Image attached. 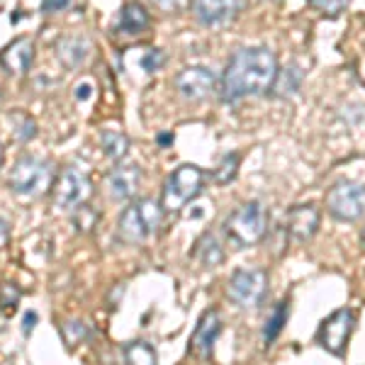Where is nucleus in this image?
I'll list each match as a JSON object with an SVG mask.
<instances>
[{"instance_id": "nucleus-5", "label": "nucleus", "mask_w": 365, "mask_h": 365, "mask_svg": "<svg viewBox=\"0 0 365 365\" xmlns=\"http://www.w3.org/2000/svg\"><path fill=\"white\" fill-rule=\"evenodd\" d=\"M205 187V170L192 166V163H182L168 175L166 185H163L161 207L163 212H178L192 202Z\"/></svg>"}, {"instance_id": "nucleus-15", "label": "nucleus", "mask_w": 365, "mask_h": 365, "mask_svg": "<svg viewBox=\"0 0 365 365\" xmlns=\"http://www.w3.org/2000/svg\"><path fill=\"white\" fill-rule=\"evenodd\" d=\"M34 61V42L29 37L15 39L10 46H5V51L0 54V66L8 73H27L32 68Z\"/></svg>"}, {"instance_id": "nucleus-25", "label": "nucleus", "mask_w": 365, "mask_h": 365, "mask_svg": "<svg viewBox=\"0 0 365 365\" xmlns=\"http://www.w3.org/2000/svg\"><path fill=\"white\" fill-rule=\"evenodd\" d=\"M17 302H20V290L15 285H10V282H3L0 285V307L13 309L17 307Z\"/></svg>"}, {"instance_id": "nucleus-13", "label": "nucleus", "mask_w": 365, "mask_h": 365, "mask_svg": "<svg viewBox=\"0 0 365 365\" xmlns=\"http://www.w3.org/2000/svg\"><path fill=\"white\" fill-rule=\"evenodd\" d=\"M285 229L295 241H309L319 229V210L314 205H295L285 215Z\"/></svg>"}, {"instance_id": "nucleus-34", "label": "nucleus", "mask_w": 365, "mask_h": 365, "mask_svg": "<svg viewBox=\"0 0 365 365\" xmlns=\"http://www.w3.org/2000/svg\"><path fill=\"white\" fill-rule=\"evenodd\" d=\"M158 144H161V146L173 144V134H161V137H158Z\"/></svg>"}, {"instance_id": "nucleus-27", "label": "nucleus", "mask_w": 365, "mask_h": 365, "mask_svg": "<svg viewBox=\"0 0 365 365\" xmlns=\"http://www.w3.org/2000/svg\"><path fill=\"white\" fill-rule=\"evenodd\" d=\"M163 61H166V56H163V51L158 49H149L144 56H141V66H144V71H158L163 66Z\"/></svg>"}, {"instance_id": "nucleus-10", "label": "nucleus", "mask_w": 365, "mask_h": 365, "mask_svg": "<svg viewBox=\"0 0 365 365\" xmlns=\"http://www.w3.org/2000/svg\"><path fill=\"white\" fill-rule=\"evenodd\" d=\"M175 91L180 93V98L197 103L205 100L210 93H215V88L220 86V78L215 76V71L205 68V66H187L175 76Z\"/></svg>"}, {"instance_id": "nucleus-11", "label": "nucleus", "mask_w": 365, "mask_h": 365, "mask_svg": "<svg viewBox=\"0 0 365 365\" xmlns=\"http://www.w3.org/2000/svg\"><path fill=\"white\" fill-rule=\"evenodd\" d=\"M105 185H108V195L117 202L132 200L141 185V170L137 163H120L117 168L110 170Z\"/></svg>"}, {"instance_id": "nucleus-32", "label": "nucleus", "mask_w": 365, "mask_h": 365, "mask_svg": "<svg viewBox=\"0 0 365 365\" xmlns=\"http://www.w3.org/2000/svg\"><path fill=\"white\" fill-rule=\"evenodd\" d=\"M34 324H37V314H34V312H27V314H25V322H22V331L29 334V331H32Z\"/></svg>"}, {"instance_id": "nucleus-2", "label": "nucleus", "mask_w": 365, "mask_h": 365, "mask_svg": "<svg viewBox=\"0 0 365 365\" xmlns=\"http://www.w3.org/2000/svg\"><path fill=\"white\" fill-rule=\"evenodd\" d=\"M268 232V212L263 202L249 200L241 207H237L225 220V234L229 246L234 249H249L266 237Z\"/></svg>"}, {"instance_id": "nucleus-28", "label": "nucleus", "mask_w": 365, "mask_h": 365, "mask_svg": "<svg viewBox=\"0 0 365 365\" xmlns=\"http://www.w3.org/2000/svg\"><path fill=\"white\" fill-rule=\"evenodd\" d=\"M187 3L190 0H151V5L163 10V13H182L187 8Z\"/></svg>"}, {"instance_id": "nucleus-7", "label": "nucleus", "mask_w": 365, "mask_h": 365, "mask_svg": "<svg viewBox=\"0 0 365 365\" xmlns=\"http://www.w3.org/2000/svg\"><path fill=\"white\" fill-rule=\"evenodd\" d=\"M327 210L339 222H358L365 215V185L356 180H339L327 192Z\"/></svg>"}, {"instance_id": "nucleus-20", "label": "nucleus", "mask_w": 365, "mask_h": 365, "mask_svg": "<svg viewBox=\"0 0 365 365\" xmlns=\"http://www.w3.org/2000/svg\"><path fill=\"white\" fill-rule=\"evenodd\" d=\"M100 144H103V154L110 161H122L129 151V139L117 129H105L103 137H100Z\"/></svg>"}, {"instance_id": "nucleus-24", "label": "nucleus", "mask_w": 365, "mask_h": 365, "mask_svg": "<svg viewBox=\"0 0 365 365\" xmlns=\"http://www.w3.org/2000/svg\"><path fill=\"white\" fill-rule=\"evenodd\" d=\"M309 5L314 10H319L322 15L339 17L346 8H349V0H309Z\"/></svg>"}, {"instance_id": "nucleus-23", "label": "nucleus", "mask_w": 365, "mask_h": 365, "mask_svg": "<svg viewBox=\"0 0 365 365\" xmlns=\"http://www.w3.org/2000/svg\"><path fill=\"white\" fill-rule=\"evenodd\" d=\"M239 163H241L239 154L222 156L220 166L215 168V180L220 182V185H227V182H232L234 178H237V173H239Z\"/></svg>"}, {"instance_id": "nucleus-35", "label": "nucleus", "mask_w": 365, "mask_h": 365, "mask_svg": "<svg viewBox=\"0 0 365 365\" xmlns=\"http://www.w3.org/2000/svg\"><path fill=\"white\" fill-rule=\"evenodd\" d=\"M0 163H3V146H0Z\"/></svg>"}, {"instance_id": "nucleus-37", "label": "nucleus", "mask_w": 365, "mask_h": 365, "mask_svg": "<svg viewBox=\"0 0 365 365\" xmlns=\"http://www.w3.org/2000/svg\"><path fill=\"white\" fill-rule=\"evenodd\" d=\"M363 249H365V234H363Z\"/></svg>"}, {"instance_id": "nucleus-19", "label": "nucleus", "mask_w": 365, "mask_h": 365, "mask_svg": "<svg viewBox=\"0 0 365 365\" xmlns=\"http://www.w3.org/2000/svg\"><path fill=\"white\" fill-rule=\"evenodd\" d=\"M299 86H302V71L295 63H290V66L285 68H278V76H275V83H273V93L278 98H287V96H295L299 91Z\"/></svg>"}, {"instance_id": "nucleus-1", "label": "nucleus", "mask_w": 365, "mask_h": 365, "mask_svg": "<svg viewBox=\"0 0 365 365\" xmlns=\"http://www.w3.org/2000/svg\"><path fill=\"white\" fill-rule=\"evenodd\" d=\"M278 76V58L266 46H244L229 58L220 78V96L225 103H237L249 96L273 91Z\"/></svg>"}, {"instance_id": "nucleus-26", "label": "nucleus", "mask_w": 365, "mask_h": 365, "mask_svg": "<svg viewBox=\"0 0 365 365\" xmlns=\"http://www.w3.org/2000/svg\"><path fill=\"white\" fill-rule=\"evenodd\" d=\"M73 217H76L78 229H91V227H96V222H98V212L93 207H88V205H81Z\"/></svg>"}, {"instance_id": "nucleus-12", "label": "nucleus", "mask_w": 365, "mask_h": 365, "mask_svg": "<svg viewBox=\"0 0 365 365\" xmlns=\"http://www.w3.org/2000/svg\"><path fill=\"white\" fill-rule=\"evenodd\" d=\"M192 13L205 27H220L232 22L239 13V0H192Z\"/></svg>"}, {"instance_id": "nucleus-4", "label": "nucleus", "mask_w": 365, "mask_h": 365, "mask_svg": "<svg viewBox=\"0 0 365 365\" xmlns=\"http://www.w3.org/2000/svg\"><path fill=\"white\" fill-rule=\"evenodd\" d=\"M163 220V207L158 202H154L151 197L137 200L125 212L120 215V237L127 244H141L156 234V229L161 227Z\"/></svg>"}, {"instance_id": "nucleus-6", "label": "nucleus", "mask_w": 365, "mask_h": 365, "mask_svg": "<svg viewBox=\"0 0 365 365\" xmlns=\"http://www.w3.org/2000/svg\"><path fill=\"white\" fill-rule=\"evenodd\" d=\"M268 292V275L261 268H237L227 282V295L237 307L253 309Z\"/></svg>"}, {"instance_id": "nucleus-21", "label": "nucleus", "mask_w": 365, "mask_h": 365, "mask_svg": "<svg viewBox=\"0 0 365 365\" xmlns=\"http://www.w3.org/2000/svg\"><path fill=\"white\" fill-rule=\"evenodd\" d=\"M287 317H290V302L282 299V302H278V307L273 309L270 319L266 322V329H263V341H266V346H270L275 339L280 336L282 327L287 324Z\"/></svg>"}, {"instance_id": "nucleus-36", "label": "nucleus", "mask_w": 365, "mask_h": 365, "mask_svg": "<svg viewBox=\"0 0 365 365\" xmlns=\"http://www.w3.org/2000/svg\"><path fill=\"white\" fill-rule=\"evenodd\" d=\"M0 103H3V91H0Z\"/></svg>"}, {"instance_id": "nucleus-31", "label": "nucleus", "mask_w": 365, "mask_h": 365, "mask_svg": "<svg viewBox=\"0 0 365 365\" xmlns=\"http://www.w3.org/2000/svg\"><path fill=\"white\" fill-rule=\"evenodd\" d=\"M8 239H10V227H8V222H5V220H0V251L5 249Z\"/></svg>"}, {"instance_id": "nucleus-33", "label": "nucleus", "mask_w": 365, "mask_h": 365, "mask_svg": "<svg viewBox=\"0 0 365 365\" xmlns=\"http://www.w3.org/2000/svg\"><path fill=\"white\" fill-rule=\"evenodd\" d=\"M88 96H91V83L83 81V83L76 88V98H78V100H88Z\"/></svg>"}, {"instance_id": "nucleus-30", "label": "nucleus", "mask_w": 365, "mask_h": 365, "mask_svg": "<svg viewBox=\"0 0 365 365\" xmlns=\"http://www.w3.org/2000/svg\"><path fill=\"white\" fill-rule=\"evenodd\" d=\"M71 0H42V10L44 13H58V10H63Z\"/></svg>"}, {"instance_id": "nucleus-8", "label": "nucleus", "mask_w": 365, "mask_h": 365, "mask_svg": "<svg viewBox=\"0 0 365 365\" xmlns=\"http://www.w3.org/2000/svg\"><path fill=\"white\" fill-rule=\"evenodd\" d=\"M91 180L78 166H66L58 173L54 185V205L63 212H76L91 197Z\"/></svg>"}, {"instance_id": "nucleus-17", "label": "nucleus", "mask_w": 365, "mask_h": 365, "mask_svg": "<svg viewBox=\"0 0 365 365\" xmlns=\"http://www.w3.org/2000/svg\"><path fill=\"white\" fill-rule=\"evenodd\" d=\"M149 13L141 3H127L120 13V32L122 34H141L149 27Z\"/></svg>"}, {"instance_id": "nucleus-3", "label": "nucleus", "mask_w": 365, "mask_h": 365, "mask_svg": "<svg viewBox=\"0 0 365 365\" xmlns=\"http://www.w3.org/2000/svg\"><path fill=\"white\" fill-rule=\"evenodd\" d=\"M54 166L39 156H22L10 170V190L22 197H39L51 187Z\"/></svg>"}, {"instance_id": "nucleus-9", "label": "nucleus", "mask_w": 365, "mask_h": 365, "mask_svg": "<svg viewBox=\"0 0 365 365\" xmlns=\"http://www.w3.org/2000/svg\"><path fill=\"white\" fill-rule=\"evenodd\" d=\"M353 327H356V314L351 309H336L322 322L319 327V339L322 349L334 353V356H344L346 346H349V339L353 334Z\"/></svg>"}, {"instance_id": "nucleus-18", "label": "nucleus", "mask_w": 365, "mask_h": 365, "mask_svg": "<svg viewBox=\"0 0 365 365\" xmlns=\"http://www.w3.org/2000/svg\"><path fill=\"white\" fill-rule=\"evenodd\" d=\"M192 256H195L205 268H215L225 261V251H222V246H220V241H217L215 234H205V237L197 241Z\"/></svg>"}, {"instance_id": "nucleus-22", "label": "nucleus", "mask_w": 365, "mask_h": 365, "mask_svg": "<svg viewBox=\"0 0 365 365\" xmlns=\"http://www.w3.org/2000/svg\"><path fill=\"white\" fill-rule=\"evenodd\" d=\"M125 361L137 365H154L158 363V353L149 341H132L125 346Z\"/></svg>"}, {"instance_id": "nucleus-29", "label": "nucleus", "mask_w": 365, "mask_h": 365, "mask_svg": "<svg viewBox=\"0 0 365 365\" xmlns=\"http://www.w3.org/2000/svg\"><path fill=\"white\" fill-rule=\"evenodd\" d=\"M20 120H22V125L15 129V137L22 139V141L32 139L34 134H37V125H34V120H29V117H20Z\"/></svg>"}, {"instance_id": "nucleus-16", "label": "nucleus", "mask_w": 365, "mask_h": 365, "mask_svg": "<svg viewBox=\"0 0 365 365\" xmlns=\"http://www.w3.org/2000/svg\"><path fill=\"white\" fill-rule=\"evenodd\" d=\"M88 54H91V42L86 37H78V34H68V37L56 42V56L66 68H78L88 58Z\"/></svg>"}, {"instance_id": "nucleus-14", "label": "nucleus", "mask_w": 365, "mask_h": 365, "mask_svg": "<svg viewBox=\"0 0 365 365\" xmlns=\"http://www.w3.org/2000/svg\"><path fill=\"white\" fill-rule=\"evenodd\" d=\"M222 331V317L217 309H210L200 317L197 327H195V334H192V341H190V349L192 353L197 356L207 358L212 356V349H215V341L220 336Z\"/></svg>"}]
</instances>
